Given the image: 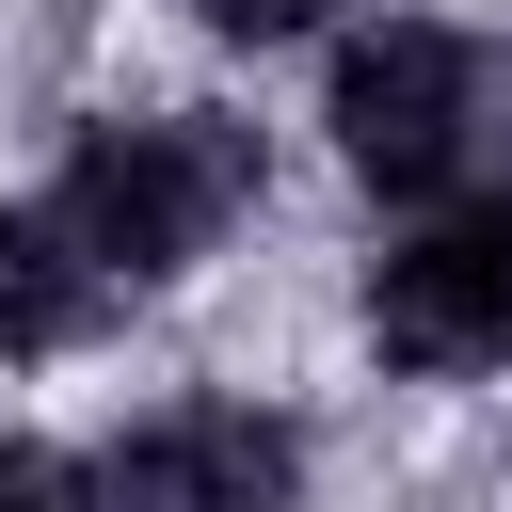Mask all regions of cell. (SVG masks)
<instances>
[{"mask_svg": "<svg viewBox=\"0 0 512 512\" xmlns=\"http://www.w3.org/2000/svg\"><path fill=\"white\" fill-rule=\"evenodd\" d=\"M320 144L352 160V192L416 208H480L512 192V32L496 16H352L320 64Z\"/></svg>", "mask_w": 512, "mask_h": 512, "instance_id": "cell-1", "label": "cell"}, {"mask_svg": "<svg viewBox=\"0 0 512 512\" xmlns=\"http://www.w3.org/2000/svg\"><path fill=\"white\" fill-rule=\"evenodd\" d=\"M48 208L80 224V256L144 304L176 272L224 256V224L256 208V128L240 112H80L48 160Z\"/></svg>", "mask_w": 512, "mask_h": 512, "instance_id": "cell-2", "label": "cell"}, {"mask_svg": "<svg viewBox=\"0 0 512 512\" xmlns=\"http://www.w3.org/2000/svg\"><path fill=\"white\" fill-rule=\"evenodd\" d=\"M352 320H368V352L416 368V384H496V368H512V192L384 224Z\"/></svg>", "mask_w": 512, "mask_h": 512, "instance_id": "cell-3", "label": "cell"}, {"mask_svg": "<svg viewBox=\"0 0 512 512\" xmlns=\"http://www.w3.org/2000/svg\"><path fill=\"white\" fill-rule=\"evenodd\" d=\"M96 496H112V512H304V416L224 400V384L144 400V416L96 448Z\"/></svg>", "mask_w": 512, "mask_h": 512, "instance_id": "cell-4", "label": "cell"}, {"mask_svg": "<svg viewBox=\"0 0 512 512\" xmlns=\"http://www.w3.org/2000/svg\"><path fill=\"white\" fill-rule=\"evenodd\" d=\"M112 304H128V288L80 256V224H64L48 192H16V208H0V352H16V368H64V352L112 336Z\"/></svg>", "mask_w": 512, "mask_h": 512, "instance_id": "cell-5", "label": "cell"}, {"mask_svg": "<svg viewBox=\"0 0 512 512\" xmlns=\"http://www.w3.org/2000/svg\"><path fill=\"white\" fill-rule=\"evenodd\" d=\"M192 32L208 48H320V32H352V0H192Z\"/></svg>", "mask_w": 512, "mask_h": 512, "instance_id": "cell-6", "label": "cell"}, {"mask_svg": "<svg viewBox=\"0 0 512 512\" xmlns=\"http://www.w3.org/2000/svg\"><path fill=\"white\" fill-rule=\"evenodd\" d=\"M0 512H112V496H96V464H80V448L0 432Z\"/></svg>", "mask_w": 512, "mask_h": 512, "instance_id": "cell-7", "label": "cell"}]
</instances>
